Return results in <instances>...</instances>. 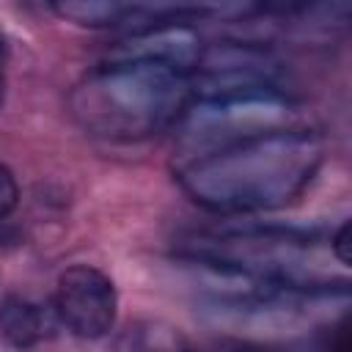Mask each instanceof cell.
Masks as SVG:
<instances>
[{
  "mask_svg": "<svg viewBox=\"0 0 352 352\" xmlns=\"http://www.w3.org/2000/svg\"><path fill=\"white\" fill-rule=\"evenodd\" d=\"M116 352H190L182 333L160 322H140L124 330Z\"/></svg>",
  "mask_w": 352,
  "mask_h": 352,
  "instance_id": "obj_5",
  "label": "cell"
},
{
  "mask_svg": "<svg viewBox=\"0 0 352 352\" xmlns=\"http://www.w3.org/2000/svg\"><path fill=\"white\" fill-rule=\"evenodd\" d=\"M55 314L80 338L107 336L118 314V294L113 280L88 264L63 270L55 289Z\"/></svg>",
  "mask_w": 352,
  "mask_h": 352,
  "instance_id": "obj_3",
  "label": "cell"
},
{
  "mask_svg": "<svg viewBox=\"0 0 352 352\" xmlns=\"http://www.w3.org/2000/svg\"><path fill=\"white\" fill-rule=\"evenodd\" d=\"M55 11L66 19H74L77 25H88V28H124V22L132 14L129 3H58Z\"/></svg>",
  "mask_w": 352,
  "mask_h": 352,
  "instance_id": "obj_6",
  "label": "cell"
},
{
  "mask_svg": "<svg viewBox=\"0 0 352 352\" xmlns=\"http://www.w3.org/2000/svg\"><path fill=\"white\" fill-rule=\"evenodd\" d=\"M333 253H336V258L341 261V264H349V223H341V228L336 231V236H333Z\"/></svg>",
  "mask_w": 352,
  "mask_h": 352,
  "instance_id": "obj_8",
  "label": "cell"
},
{
  "mask_svg": "<svg viewBox=\"0 0 352 352\" xmlns=\"http://www.w3.org/2000/svg\"><path fill=\"white\" fill-rule=\"evenodd\" d=\"M316 160L305 135L283 129L201 154L184 170V187L212 209L278 206L311 179Z\"/></svg>",
  "mask_w": 352,
  "mask_h": 352,
  "instance_id": "obj_1",
  "label": "cell"
},
{
  "mask_svg": "<svg viewBox=\"0 0 352 352\" xmlns=\"http://www.w3.org/2000/svg\"><path fill=\"white\" fill-rule=\"evenodd\" d=\"M3 102H6V80L0 74V107H3Z\"/></svg>",
  "mask_w": 352,
  "mask_h": 352,
  "instance_id": "obj_10",
  "label": "cell"
},
{
  "mask_svg": "<svg viewBox=\"0 0 352 352\" xmlns=\"http://www.w3.org/2000/svg\"><path fill=\"white\" fill-rule=\"evenodd\" d=\"M187 88V77L168 66L110 60L74 91V113L102 138L138 140L179 116Z\"/></svg>",
  "mask_w": 352,
  "mask_h": 352,
  "instance_id": "obj_2",
  "label": "cell"
},
{
  "mask_svg": "<svg viewBox=\"0 0 352 352\" xmlns=\"http://www.w3.org/2000/svg\"><path fill=\"white\" fill-rule=\"evenodd\" d=\"M50 330H52V314L41 302H33L19 294H8L0 302V333L11 346L16 349L36 346L50 336Z\"/></svg>",
  "mask_w": 352,
  "mask_h": 352,
  "instance_id": "obj_4",
  "label": "cell"
},
{
  "mask_svg": "<svg viewBox=\"0 0 352 352\" xmlns=\"http://www.w3.org/2000/svg\"><path fill=\"white\" fill-rule=\"evenodd\" d=\"M330 352H349V324L341 322L338 330H336V338L330 344Z\"/></svg>",
  "mask_w": 352,
  "mask_h": 352,
  "instance_id": "obj_9",
  "label": "cell"
},
{
  "mask_svg": "<svg viewBox=\"0 0 352 352\" xmlns=\"http://www.w3.org/2000/svg\"><path fill=\"white\" fill-rule=\"evenodd\" d=\"M19 204V187L8 165L0 162V220H6Z\"/></svg>",
  "mask_w": 352,
  "mask_h": 352,
  "instance_id": "obj_7",
  "label": "cell"
}]
</instances>
